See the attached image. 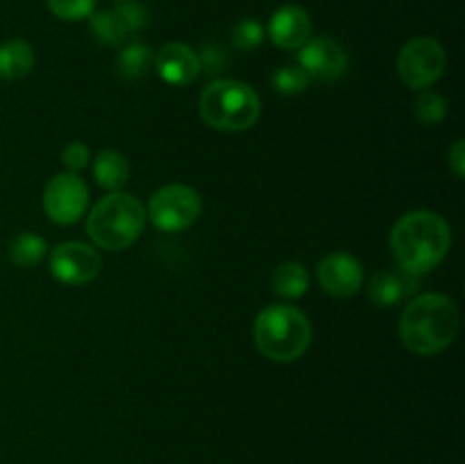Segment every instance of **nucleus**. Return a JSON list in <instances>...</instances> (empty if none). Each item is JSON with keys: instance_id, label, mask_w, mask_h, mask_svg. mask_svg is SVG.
<instances>
[{"instance_id": "nucleus-27", "label": "nucleus", "mask_w": 465, "mask_h": 464, "mask_svg": "<svg viewBox=\"0 0 465 464\" xmlns=\"http://www.w3.org/2000/svg\"><path fill=\"white\" fill-rule=\"evenodd\" d=\"M463 141H457V144L452 146V150H450V166H452L454 176L457 177H463V171H465V162H463Z\"/></svg>"}, {"instance_id": "nucleus-7", "label": "nucleus", "mask_w": 465, "mask_h": 464, "mask_svg": "<svg viewBox=\"0 0 465 464\" xmlns=\"http://www.w3.org/2000/svg\"><path fill=\"white\" fill-rule=\"evenodd\" d=\"M398 71L411 89H427L445 71V50L431 36H418L404 44L398 57Z\"/></svg>"}, {"instance_id": "nucleus-23", "label": "nucleus", "mask_w": 465, "mask_h": 464, "mask_svg": "<svg viewBox=\"0 0 465 464\" xmlns=\"http://www.w3.org/2000/svg\"><path fill=\"white\" fill-rule=\"evenodd\" d=\"M45 5L62 21H84L95 9V0H45Z\"/></svg>"}, {"instance_id": "nucleus-2", "label": "nucleus", "mask_w": 465, "mask_h": 464, "mask_svg": "<svg viewBox=\"0 0 465 464\" xmlns=\"http://www.w3.org/2000/svg\"><path fill=\"white\" fill-rule=\"evenodd\" d=\"M459 332V309L448 296L422 294L404 308L400 339L411 353L436 355L448 348Z\"/></svg>"}, {"instance_id": "nucleus-10", "label": "nucleus", "mask_w": 465, "mask_h": 464, "mask_svg": "<svg viewBox=\"0 0 465 464\" xmlns=\"http://www.w3.org/2000/svg\"><path fill=\"white\" fill-rule=\"evenodd\" d=\"M300 68L309 80L331 82L348 71V50L331 36H316L300 48Z\"/></svg>"}, {"instance_id": "nucleus-18", "label": "nucleus", "mask_w": 465, "mask_h": 464, "mask_svg": "<svg viewBox=\"0 0 465 464\" xmlns=\"http://www.w3.org/2000/svg\"><path fill=\"white\" fill-rule=\"evenodd\" d=\"M272 289L284 298H300L309 289V273L302 264L284 262L272 273Z\"/></svg>"}, {"instance_id": "nucleus-4", "label": "nucleus", "mask_w": 465, "mask_h": 464, "mask_svg": "<svg viewBox=\"0 0 465 464\" xmlns=\"http://www.w3.org/2000/svg\"><path fill=\"white\" fill-rule=\"evenodd\" d=\"M145 226V212L139 198L123 191L104 196L91 209L86 230L104 250H123L134 244Z\"/></svg>"}, {"instance_id": "nucleus-9", "label": "nucleus", "mask_w": 465, "mask_h": 464, "mask_svg": "<svg viewBox=\"0 0 465 464\" xmlns=\"http://www.w3.org/2000/svg\"><path fill=\"white\" fill-rule=\"evenodd\" d=\"M103 268V257L91 246L80 241L59 244L50 255V271L64 285H86Z\"/></svg>"}, {"instance_id": "nucleus-15", "label": "nucleus", "mask_w": 465, "mask_h": 464, "mask_svg": "<svg viewBox=\"0 0 465 464\" xmlns=\"http://www.w3.org/2000/svg\"><path fill=\"white\" fill-rule=\"evenodd\" d=\"M418 289V276L404 271H381L368 285V298L380 308H393Z\"/></svg>"}, {"instance_id": "nucleus-8", "label": "nucleus", "mask_w": 465, "mask_h": 464, "mask_svg": "<svg viewBox=\"0 0 465 464\" xmlns=\"http://www.w3.org/2000/svg\"><path fill=\"white\" fill-rule=\"evenodd\" d=\"M89 203V189L77 173H59L45 185L44 209L50 221L71 226L80 221Z\"/></svg>"}, {"instance_id": "nucleus-21", "label": "nucleus", "mask_w": 465, "mask_h": 464, "mask_svg": "<svg viewBox=\"0 0 465 464\" xmlns=\"http://www.w3.org/2000/svg\"><path fill=\"white\" fill-rule=\"evenodd\" d=\"M445 112H448V107H445L443 96L434 94V91L420 94L416 105H413V114H416V118L422 126H436V123L443 121Z\"/></svg>"}, {"instance_id": "nucleus-5", "label": "nucleus", "mask_w": 465, "mask_h": 464, "mask_svg": "<svg viewBox=\"0 0 465 464\" xmlns=\"http://www.w3.org/2000/svg\"><path fill=\"white\" fill-rule=\"evenodd\" d=\"M262 105L252 86L236 80H216L200 98V114L204 123L225 132L248 130L257 123Z\"/></svg>"}, {"instance_id": "nucleus-25", "label": "nucleus", "mask_w": 465, "mask_h": 464, "mask_svg": "<svg viewBox=\"0 0 465 464\" xmlns=\"http://www.w3.org/2000/svg\"><path fill=\"white\" fill-rule=\"evenodd\" d=\"M62 162L66 164V168L71 173H77L80 168H84L89 164V148L80 141H73L66 148L62 150Z\"/></svg>"}, {"instance_id": "nucleus-22", "label": "nucleus", "mask_w": 465, "mask_h": 464, "mask_svg": "<svg viewBox=\"0 0 465 464\" xmlns=\"http://www.w3.org/2000/svg\"><path fill=\"white\" fill-rule=\"evenodd\" d=\"M309 86V76L300 66H280L272 73V89L277 94L293 96Z\"/></svg>"}, {"instance_id": "nucleus-14", "label": "nucleus", "mask_w": 465, "mask_h": 464, "mask_svg": "<svg viewBox=\"0 0 465 464\" xmlns=\"http://www.w3.org/2000/svg\"><path fill=\"white\" fill-rule=\"evenodd\" d=\"M154 66H157V73L163 82L173 86H186L198 77L200 59L186 44L171 41V44L159 48Z\"/></svg>"}, {"instance_id": "nucleus-13", "label": "nucleus", "mask_w": 465, "mask_h": 464, "mask_svg": "<svg viewBox=\"0 0 465 464\" xmlns=\"http://www.w3.org/2000/svg\"><path fill=\"white\" fill-rule=\"evenodd\" d=\"M268 35H271V41L277 48L300 50L312 36V18L302 7L284 5L271 16Z\"/></svg>"}, {"instance_id": "nucleus-12", "label": "nucleus", "mask_w": 465, "mask_h": 464, "mask_svg": "<svg viewBox=\"0 0 465 464\" xmlns=\"http://www.w3.org/2000/svg\"><path fill=\"white\" fill-rule=\"evenodd\" d=\"M318 280L327 294L350 298L363 285V267L350 253H330L318 264Z\"/></svg>"}, {"instance_id": "nucleus-28", "label": "nucleus", "mask_w": 465, "mask_h": 464, "mask_svg": "<svg viewBox=\"0 0 465 464\" xmlns=\"http://www.w3.org/2000/svg\"><path fill=\"white\" fill-rule=\"evenodd\" d=\"M121 3H134V0H121Z\"/></svg>"}, {"instance_id": "nucleus-11", "label": "nucleus", "mask_w": 465, "mask_h": 464, "mask_svg": "<svg viewBox=\"0 0 465 464\" xmlns=\"http://www.w3.org/2000/svg\"><path fill=\"white\" fill-rule=\"evenodd\" d=\"M91 32L100 44L121 45L123 41L130 39L134 32L145 25L148 16L145 9L136 3H121L114 9H103V12L91 14Z\"/></svg>"}, {"instance_id": "nucleus-19", "label": "nucleus", "mask_w": 465, "mask_h": 464, "mask_svg": "<svg viewBox=\"0 0 465 464\" xmlns=\"http://www.w3.org/2000/svg\"><path fill=\"white\" fill-rule=\"evenodd\" d=\"M45 257V239L32 232H21L9 241V259L16 267H36Z\"/></svg>"}, {"instance_id": "nucleus-1", "label": "nucleus", "mask_w": 465, "mask_h": 464, "mask_svg": "<svg viewBox=\"0 0 465 464\" xmlns=\"http://www.w3.org/2000/svg\"><path fill=\"white\" fill-rule=\"evenodd\" d=\"M452 244V230L440 214L418 209L400 218L391 232V250L400 268L422 276L443 262Z\"/></svg>"}, {"instance_id": "nucleus-20", "label": "nucleus", "mask_w": 465, "mask_h": 464, "mask_svg": "<svg viewBox=\"0 0 465 464\" xmlns=\"http://www.w3.org/2000/svg\"><path fill=\"white\" fill-rule=\"evenodd\" d=\"M150 62H153V53L145 44H130L118 53L116 66L125 80H139L150 71Z\"/></svg>"}, {"instance_id": "nucleus-26", "label": "nucleus", "mask_w": 465, "mask_h": 464, "mask_svg": "<svg viewBox=\"0 0 465 464\" xmlns=\"http://www.w3.org/2000/svg\"><path fill=\"white\" fill-rule=\"evenodd\" d=\"M198 59H200V68H207L209 73L223 71V64H225V57H223L218 45H207V48L203 50V55H198Z\"/></svg>"}, {"instance_id": "nucleus-24", "label": "nucleus", "mask_w": 465, "mask_h": 464, "mask_svg": "<svg viewBox=\"0 0 465 464\" xmlns=\"http://www.w3.org/2000/svg\"><path fill=\"white\" fill-rule=\"evenodd\" d=\"M263 41V25L254 18H243L234 25L232 30V44L241 50H252L257 48Z\"/></svg>"}, {"instance_id": "nucleus-3", "label": "nucleus", "mask_w": 465, "mask_h": 464, "mask_svg": "<svg viewBox=\"0 0 465 464\" xmlns=\"http://www.w3.org/2000/svg\"><path fill=\"white\" fill-rule=\"evenodd\" d=\"M254 341L272 362H293L312 344V323L291 305H271L254 321Z\"/></svg>"}, {"instance_id": "nucleus-16", "label": "nucleus", "mask_w": 465, "mask_h": 464, "mask_svg": "<svg viewBox=\"0 0 465 464\" xmlns=\"http://www.w3.org/2000/svg\"><path fill=\"white\" fill-rule=\"evenodd\" d=\"M35 66V50L27 41L12 39L0 45V77L18 80L25 77Z\"/></svg>"}, {"instance_id": "nucleus-17", "label": "nucleus", "mask_w": 465, "mask_h": 464, "mask_svg": "<svg viewBox=\"0 0 465 464\" xmlns=\"http://www.w3.org/2000/svg\"><path fill=\"white\" fill-rule=\"evenodd\" d=\"M94 176L100 187H104V189L109 191H116L121 189L127 182V177H130V164H127L125 155L116 153V150H103V153L95 157Z\"/></svg>"}, {"instance_id": "nucleus-6", "label": "nucleus", "mask_w": 465, "mask_h": 464, "mask_svg": "<svg viewBox=\"0 0 465 464\" xmlns=\"http://www.w3.org/2000/svg\"><path fill=\"white\" fill-rule=\"evenodd\" d=\"M203 212L198 191L186 185H168L150 198L148 217L159 230L182 232L193 226Z\"/></svg>"}]
</instances>
